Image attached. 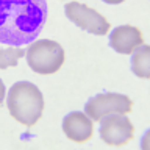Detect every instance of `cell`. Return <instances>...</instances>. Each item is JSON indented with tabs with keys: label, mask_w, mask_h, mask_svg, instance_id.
I'll return each instance as SVG.
<instances>
[{
	"label": "cell",
	"mask_w": 150,
	"mask_h": 150,
	"mask_svg": "<svg viewBox=\"0 0 150 150\" xmlns=\"http://www.w3.org/2000/svg\"><path fill=\"white\" fill-rule=\"evenodd\" d=\"M66 16L70 22H74L81 30L96 36H105L111 30L110 22L97 13L96 9L89 8L88 5L80 2H69L66 5Z\"/></svg>",
	"instance_id": "5b68a950"
},
{
	"label": "cell",
	"mask_w": 150,
	"mask_h": 150,
	"mask_svg": "<svg viewBox=\"0 0 150 150\" xmlns=\"http://www.w3.org/2000/svg\"><path fill=\"white\" fill-rule=\"evenodd\" d=\"M66 59L64 49L56 41L38 39L27 49V61L33 72L39 75L56 74Z\"/></svg>",
	"instance_id": "3957f363"
},
{
	"label": "cell",
	"mask_w": 150,
	"mask_h": 150,
	"mask_svg": "<svg viewBox=\"0 0 150 150\" xmlns=\"http://www.w3.org/2000/svg\"><path fill=\"white\" fill-rule=\"evenodd\" d=\"M63 131L74 142H86L92 138L94 122L86 112L74 111L63 119Z\"/></svg>",
	"instance_id": "ba28073f"
},
{
	"label": "cell",
	"mask_w": 150,
	"mask_h": 150,
	"mask_svg": "<svg viewBox=\"0 0 150 150\" xmlns=\"http://www.w3.org/2000/svg\"><path fill=\"white\" fill-rule=\"evenodd\" d=\"M103 2L108 3V5H119L122 2H125V0H103Z\"/></svg>",
	"instance_id": "7c38bea8"
},
{
	"label": "cell",
	"mask_w": 150,
	"mask_h": 150,
	"mask_svg": "<svg viewBox=\"0 0 150 150\" xmlns=\"http://www.w3.org/2000/svg\"><path fill=\"white\" fill-rule=\"evenodd\" d=\"M8 111L19 124L33 127L42 117L44 97L41 89L30 81L14 83L6 98Z\"/></svg>",
	"instance_id": "7a4b0ae2"
},
{
	"label": "cell",
	"mask_w": 150,
	"mask_h": 150,
	"mask_svg": "<svg viewBox=\"0 0 150 150\" xmlns=\"http://www.w3.org/2000/svg\"><path fill=\"white\" fill-rule=\"evenodd\" d=\"M131 70L139 78H150V45L142 44L133 52Z\"/></svg>",
	"instance_id": "9c48e42d"
},
{
	"label": "cell",
	"mask_w": 150,
	"mask_h": 150,
	"mask_svg": "<svg viewBox=\"0 0 150 150\" xmlns=\"http://www.w3.org/2000/svg\"><path fill=\"white\" fill-rule=\"evenodd\" d=\"M5 92H6V88H5L3 81L0 80V105H2L3 100H5Z\"/></svg>",
	"instance_id": "8fae6325"
},
{
	"label": "cell",
	"mask_w": 150,
	"mask_h": 150,
	"mask_svg": "<svg viewBox=\"0 0 150 150\" xmlns=\"http://www.w3.org/2000/svg\"><path fill=\"white\" fill-rule=\"evenodd\" d=\"M133 108V102L125 94L117 92H102L88 100L84 112L91 117L92 122H100L110 114H128Z\"/></svg>",
	"instance_id": "277c9868"
},
{
	"label": "cell",
	"mask_w": 150,
	"mask_h": 150,
	"mask_svg": "<svg viewBox=\"0 0 150 150\" xmlns=\"http://www.w3.org/2000/svg\"><path fill=\"white\" fill-rule=\"evenodd\" d=\"M144 44L142 31L133 25L116 27L110 35V45L120 55H130Z\"/></svg>",
	"instance_id": "52a82bcc"
},
{
	"label": "cell",
	"mask_w": 150,
	"mask_h": 150,
	"mask_svg": "<svg viewBox=\"0 0 150 150\" xmlns=\"http://www.w3.org/2000/svg\"><path fill=\"white\" fill-rule=\"evenodd\" d=\"M25 56V50L17 49V47H6L0 50V69H8V67H16L19 59Z\"/></svg>",
	"instance_id": "30bf717a"
},
{
	"label": "cell",
	"mask_w": 150,
	"mask_h": 150,
	"mask_svg": "<svg viewBox=\"0 0 150 150\" xmlns=\"http://www.w3.org/2000/svg\"><path fill=\"white\" fill-rule=\"evenodd\" d=\"M45 0H0V42L23 45L33 42L47 22Z\"/></svg>",
	"instance_id": "6da1fadb"
},
{
	"label": "cell",
	"mask_w": 150,
	"mask_h": 150,
	"mask_svg": "<svg viewBox=\"0 0 150 150\" xmlns=\"http://www.w3.org/2000/svg\"><path fill=\"white\" fill-rule=\"evenodd\" d=\"M134 136V127L127 114H110L100 120V138L108 145L122 147L128 144Z\"/></svg>",
	"instance_id": "8992f818"
}]
</instances>
